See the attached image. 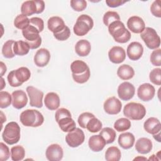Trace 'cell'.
I'll use <instances>...</instances> for the list:
<instances>
[{
	"mask_svg": "<svg viewBox=\"0 0 161 161\" xmlns=\"http://www.w3.org/2000/svg\"><path fill=\"white\" fill-rule=\"evenodd\" d=\"M45 155L47 158L50 161H59L63 157V149L58 144H52L47 147Z\"/></svg>",
	"mask_w": 161,
	"mask_h": 161,
	"instance_id": "5bb4252c",
	"label": "cell"
},
{
	"mask_svg": "<svg viewBox=\"0 0 161 161\" xmlns=\"http://www.w3.org/2000/svg\"><path fill=\"white\" fill-rule=\"evenodd\" d=\"M135 92L134 86L129 82L121 83L118 88V95L123 101H128L131 99Z\"/></svg>",
	"mask_w": 161,
	"mask_h": 161,
	"instance_id": "8fae6325",
	"label": "cell"
},
{
	"mask_svg": "<svg viewBox=\"0 0 161 161\" xmlns=\"http://www.w3.org/2000/svg\"><path fill=\"white\" fill-rule=\"evenodd\" d=\"M50 59V53L46 48H40L36 52L34 56V62L39 67L46 66Z\"/></svg>",
	"mask_w": 161,
	"mask_h": 161,
	"instance_id": "d6986e66",
	"label": "cell"
},
{
	"mask_svg": "<svg viewBox=\"0 0 161 161\" xmlns=\"http://www.w3.org/2000/svg\"><path fill=\"white\" fill-rule=\"evenodd\" d=\"M120 19L119 14L116 11H107L103 16V23L106 26H109L111 23Z\"/></svg>",
	"mask_w": 161,
	"mask_h": 161,
	"instance_id": "f35d334b",
	"label": "cell"
},
{
	"mask_svg": "<svg viewBox=\"0 0 161 161\" xmlns=\"http://www.w3.org/2000/svg\"><path fill=\"white\" fill-rule=\"evenodd\" d=\"M124 115L132 120H141L146 114L145 106L138 103H129L126 104L123 109Z\"/></svg>",
	"mask_w": 161,
	"mask_h": 161,
	"instance_id": "5b68a950",
	"label": "cell"
},
{
	"mask_svg": "<svg viewBox=\"0 0 161 161\" xmlns=\"http://www.w3.org/2000/svg\"><path fill=\"white\" fill-rule=\"evenodd\" d=\"M155 89L149 83H144L139 86L137 90L138 97L143 101H149L155 96Z\"/></svg>",
	"mask_w": 161,
	"mask_h": 161,
	"instance_id": "7c38bea8",
	"label": "cell"
},
{
	"mask_svg": "<svg viewBox=\"0 0 161 161\" xmlns=\"http://www.w3.org/2000/svg\"><path fill=\"white\" fill-rule=\"evenodd\" d=\"M150 62L155 66L161 65V49L157 48L153 50L150 55Z\"/></svg>",
	"mask_w": 161,
	"mask_h": 161,
	"instance_id": "7bdbcfd3",
	"label": "cell"
},
{
	"mask_svg": "<svg viewBox=\"0 0 161 161\" xmlns=\"http://www.w3.org/2000/svg\"><path fill=\"white\" fill-rule=\"evenodd\" d=\"M130 127L131 121L125 118H121L117 119L114 124V129L119 132L126 131L130 129Z\"/></svg>",
	"mask_w": 161,
	"mask_h": 161,
	"instance_id": "8d00e7d4",
	"label": "cell"
},
{
	"mask_svg": "<svg viewBox=\"0 0 161 161\" xmlns=\"http://www.w3.org/2000/svg\"><path fill=\"white\" fill-rule=\"evenodd\" d=\"M127 26L133 33H141L145 28V24L142 18L133 16L128 19Z\"/></svg>",
	"mask_w": 161,
	"mask_h": 161,
	"instance_id": "2e32d148",
	"label": "cell"
},
{
	"mask_svg": "<svg viewBox=\"0 0 161 161\" xmlns=\"http://www.w3.org/2000/svg\"><path fill=\"white\" fill-rule=\"evenodd\" d=\"M127 55L131 60H138L141 58L143 53V47L141 43L133 42L127 47Z\"/></svg>",
	"mask_w": 161,
	"mask_h": 161,
	"instance_id": "9a60e30c",
	"label": "cell"
},
{
	"mask_svg": "<svg viewBox=\"0 0 161 161\" xmlns=\"http://www.w3.org/2000/svg\"><path fill=\"white\" fill-rule=\"evenodd\" d=\"M54 37L60 41H64L67 40L70 36V30L68 26H66V27L61 31L53 34Z\"/></svg>",
	"mask_w": 161,
	"mask_h": 161,
	"instance_id": "bcb514c9",
	"label": "cell"
},
{
	"mask_svg": "<svg viewBox=\"0 0 161 161\" xmlns=\"http://www.w3.org/2000/svg\"><path fill=\"white\" fill-rule=\"evenodd\" d=\"M140 37L150 49H157L160 45V38L152 28H145L141 33Z\"/></svg>",
	"mask_w": 161,
	"mask_h": 161,
	"instance_id": "ba28073f",
	"label": "cell"
},
{
	"mask_svg": "<svg viewBox=\"0 0 161 161\" xmlns=\"http://www.w3.org/2000/svg\"><path fill=\"white\" fill-rule=\"evenodd\" d=\"M102 123L97 118L93 117L87 123L86 128L91 133H96L102 128Z\"/></svg>",
	"mask_w": 161,
	"mask_h": 161,
	"instance_id": "74e56055",
	"label": "cell"
},
{
	"mask_svg": "<svg viewBox=\"0 0 161 161\" xmlns=\"http://www.w3.org/2000/svg\"><path fill=\"white\" fill-rule=\"evenodd\" d=\"M126 2V1H122V0H106V4L111 8L118 7L123 4Z\"/></svg>",
	"mask_w": 161,
	"mask_h": 161,
	"instance_id": "f907efd6",
	"label": "cell"
},
{
	"mask_svg": "<svg viewBox=\"0 0 161 161\" xmlns=\"http://www.w3.org/2000/svg\"><path fill=\"white\" fill-rule=\"evenodd\" d=\"M38 30L33 26L29 25L22 30L23 37L28 44L30 49H36L42 44V38L39 35Z\"/></svg>",
	"mask_w": 161,
	"mask_h": 161,
	"instance_id": "52a82bcc",
	"label": "cell"
},
{
	"mask_svg": "<svg viewBox=\"0 0 161 161\" xmlns=\"http://www.w3.org/2000/svg\"><path fill=\"white\" fill-rule=\"evenodd\" d=\"M14 43V40H9L3 45L2 48V53L4 57L7 58H11L14 57L15 54L13 51Z\"/></svg>",
	"mask_w": 161,
	"mask_h": 161,
	"instance_id": "d590c367",
	"label": "cell"
},
{
	"mask_svg": "<svg viewBox=\"0 0 161 161\" xmlns=\"http://www.w3.org/2000/svg\"><path fill=\"white\" fill-rule=\"evenodd\" d=\"M152 142L147 138H139L135 144L136 150L142 154L148 153L152 149Z\"/></svg>",
	"mask_w": 161,
	"mask_h": 161,
	"instance_id": "cb8c5ba5",
	"label": "cell"
},
{
	"mask_svg": "<svg viewBox=\"0 0 161 161\" xmlns=\"http://www.w3.org/2000/svg\"><path fill=\"white\" fill-rule=\"evenodd\" d=\"M121 102L114 96L109 97L104 103V109L109 114H118L121 111Z\"/></svg>",
	"mask_w": 161,
	"mask_h": 161,
	"instance_id": "4fadbf2b",
	"label": "cell"
},
{
	"mask_svg": "<svg viewBox=\"0 0 161 161\" xmlns=\"http://www.w3.org/2000/svg\"><path fill=\"white\" fill-rule=\"evenodd\" d=\"M135 143V136L130 132L121 133L118 137V143L123 149H129L133 146Z\"/></svg>",
	"mask_w": 161,
	"mask_h": 161,
	"instance_id": "d4e9b609",
	"label": "cell"
},
{
	"mask_svg": "<svg viewBox=\"0 0 161 161\" xmlns=\"http://www.w3.org/2000/svg\"><path fill=\"white\" fill-rule=\"evenodd\" d=\"M10 156V152L8 146L4 143H0V160L5 161L7 160Z\"/></svg>",
	"mask_w": 161,
	"mask_h": 161,
	"instance_id": "c3c4849f",
	"label": "cell"
},
{
	"mask_svg": "<svg viewBox=\"0 0 161 161\" xmlns=\"http://www.w3.org/2000/svg\"><path fill=\"white\" fill-rule=\"evenodd\" d=\"M93 117H95L94 115L89 112L80 114L78 118V123L79 126L82 128H86L87 122Z\"/></svg>",
	"mask_w": 161,
	"mask_h": 161,
	"instance_id": "b9f144b4",
	"label": "cell"
},
{
	"mask_svg": "<svg viewBox=\"0 0 161 161\" xmlns=\"http://www.w3.org/2000/svg\"><path fill=\"white\" fill-rule=\"evenodd\" d=\"M140 159H141V160H147L146 158H144V157H140L135 158L134 160H140Z\"/></svg>",
	"mask_w": 161,
	"mask_h": 161,
	"instance_id": "11a10c76",
	"label": "cell"
},
{
	"mask_svg": "<svg viewBox=\"0 0 161 161\" xmlns=\"http://www.w3.org/2000/svg\"><path fill=\"white\" fill-rule=\"evenodd\" d=\"M19 119L24 126L31 127L40 126L44 121L42 114L36 109H26L23 111L20 114Z\"/></svg>",
	"mask_w": 161,
	"mask_h": 161,
	"instance_id": "7a4b0ae2",
	"label": "cell"
},
{
	"mask_svg": "<svg viewBox=\"0 0 161 161\" xmlns=\"http://www.w3.org/2000/svg\"><path fill=\"white\" fill-rule=\"evenodd\" d=\"M153 138L158 142H160V132H159L155 135H153Z\"/></svg>",
	"mask_w": 161,
	"mask_h": 161,
	"instance_id": "db71d44e",
	"label": "cell"
},
{
	"mask_svg": "<svg viewBox=\"0 0 161 161\" xmlns=\"http://www.w3.org/2000/svg\"><path fill=\"white\" fill-rule=\"evenodd\" d=\"M117 75L122 80H129L134 76L135 71L131 66L123 64L118 67Z\"/></svg>",
	"mask_w": 161,
	"mask_h": 161,
	"instance_id": "83f0119b",
	"label": "cell"
},
{
	"mask_svg": "<svg viewBox=\"0 0 161 161\" xmlns=\"http://www.w3.org/2000/svg\"><path fill=\"white\" fill-rule=\"evenodd\" d=\"M31 76L30 70L25 67H21L11 71L7 77L9 84L12 87H18L27 81Z\"/></svg>",
	"mask_w": 161,
	"mask_h": 161,
	"instance_id": "3957f363",
	"label": "cell"
},
{
	"mask_svg": "<svg viewBox=\"0 0 161 161\" xmlns=\"http://www.w3.org/2000/svg\"><path fill=\"white\" fill-rule=\"evenodd\" d=\"M143 127L145 130L152 135H155L161 130V124L160 121L154 117H151L147 119L144 124Z\"/></svg>",
	"mask_w": 161,
	"mask_h": 161,
	"instance_id": "ffe728a7",
	"label": "cell"
},
{
	"mask_svg": "<svg viewBox=\"0 0 161 161\" xmlns=\"http://www.w3.org/2000/svg\"><path fill=\"white\" fill-rule=\"evenodd\" d=\"M108 57L110 61L114 64H120L126 58L125 50L121 47H113L108 52Z\"/></svg>",
	"mask_w": 161,
	"mask_h": 161,
	"instance_id": "ac0fdd59",
	"label": "cell"
},
{
	"mask_svg": "<svg viewBox=\"0 0 161 161\" xmlns=\"http://www.w3.org/2000/svg\"><path fill=\"white\" fill-rule=\"evenodd\" d=\"M14 25L18 29L23 30L30 25V19L26 15L19 14L14 20Z\"/></svg>",
	"mask_w": 161,
	"mask_h": 161,
	"instance_id": "e575fe53",
	"label": "cell"
},
{
	"mask_svg": "<svg viewBox=\"0 0 161 161\" xmlns=\"http://www.w3.org/2000/svg\"><path fill=\"white\" fill-rule=\"evenodd\" d=\"M6 70H7V68H6V65L3 62H1V77L6 72Z\"/></svg>",
	"mask_w": 161,
	"mask_h": 161,
	"instance_id": "f5cc1de1",
	"label": "cell"
},
{
	"mask_svg": "<svg viewBox=\"0 0 161 161\" xmlns=\"http://www.w3.org/2000/svg\"><path fill=\"white\" fill-rule=\"evenodd\" d=\"M121 157V151L116 147H109L105 153V159L107 161H119Z\"/></svg>",
	"mask_w": 161,
	"mask_h": 161,
	"instance_id": "1f68e13d",
	"label": "cell"
},
{
	"mask_svg": "<svg viewBox=\"0 0 161 161\" xmlns=\"http://www.w3.org/2000/svg\"><path fill=\"white\" fill-rule=\"evenodd\" d=\"M94 22L91 16L87 14L79 16L74 26V33L75 35L82 36L86 35L93 27Z\"/></svg>",
	"mask_w": 161,
	"mask_h": 161,
	"instance_id": "8992f818",
	"label": "cell"
},
{
	"mask_svg": "<svg viewBox=\"0 0 161 161\" xmlns=\"http://www.w3.org/2000/svg\"><path fill=\"white\" fill-rule=\"evenodd\" d=\"M150 11L152 14L156 17H161V7H160V1H155L150 6Z\"/></svg>",
	"mask_w": 161,
	"mask_h": 161,
	"instance_id": "681fc988",
	"label": "cell"
},
{
	"mask_svg": "<svg viewBox=\"0 0 161 161\" xmlns=\"http://www.w3.org/2000/svg\"><path fill=\"white\" fill-rule=\"evenodd\" d=\"M12 104L16 109H19L24 108L28 103V97L22 90H16L12 93Z\"/></svg>",
	"mask_w": 161,
	"mask_h": 161,
	"instance_id": "e0dca14e",
	"label": "cell"
},
{
	"mask_svg": "<svg viewBox=\"0 0 161 161\" xmlns=\"http://www.w3.org/2000/svg\"><path fill=\"white\" fill-rule=\"evenodd\" d=\"M30 25L35 26L39 32H42L44 28L43 20L38 17H33L30 19Z\"/></svg>",
	"mask_w": 161,
	"mask_h": 161,
	"instance_id": "7dc6e473",
	"label": "cell"
},
{
	"mask_svg": "<svg viewBox=\"0 0 161 161\" xmlns=\"http://www.w3.org/2000/svg\"><path fill=\"white\" fill-rule=\"evenodd\" d=\"M47 25L48 28L53 34L62 31L66 27L64 20L59 16H52L48 20Z\"/></svg>",
	"mask_w": 161,
	"mask_h": 161,
	"instance_id": "44dd1931",
	"label": "cell"
},
{
	"mask_svg": "<svg viewBox=\"0 0 161 161\" xmlns=\"http://www.w3.org/2000/svg\"><path fill=\"white\" fill-rule=\"evenodd\" d=\"M150 81L156 85H161V69L160 68H156L153 69L149 75Z\"/></svg>",
	"mask_w": 161,
	"mask_h": 161,
	"instance_id": "60d3db41",
	"label": "cell"
},
{
	"mask_svg": "<svg viewBox=\"0 0 161 161\" xmlns=\"http://www.w3.org/2000/svg\"><path fill=\"white\" fill-rule=\"evenodd\" d=\"M21 13L27 16L37 13V6L35 0L25 1L21 7Z\"/></svg>",
	"mask_w": 161,
	"mask_h": 161,
	"instance_id": "f1b7e54d",
	"label": "cell"
},
{
	"mask_svg": "<svg viewBox=\"0 0 161 161\" xmlns=\"http://www.w3.org/2000/svg\"><path fill=\"white\" fill-rule=\"evenodd\" d=\"M11 95L6 91L0 92V107L1 108H6L10 106L12 102Z\"/></svg>",
	"mask_w": 161,
	"mask_h": 161,
	"instance_id": "ab89813d",
	"label": "cell"
},
{
	"mask_svg": "<svg viewBox=\"0 0 161 161\" xmlns=\"http://www.w3.org/2000/svg\"><path fill=\"white\" fill-rule=\"evenodd\" d=\"M3 140L8 145L18 143L20 139V127L16 122L8 123L2 133Z\"/></svg>",
	"mask_w": 161,
	"mask_h": 161,
	"instance_id": "277c9868",
	"label": "cell"
},
{
	"mask_svg": "<svg viewBox=\"0 0 161 161\" xmlns=\"http://www.w3.org/2000/svg\"><path fill=\"white\" fill-rule=\"evenodd\" d=\"M30 47L28 44L24 41L19 40L14 42L13 45V51L15 55H25L30 50Z\"/></svg>",
	"mask_w": 161,
	"mask_h": 161,
	"instance_id": "4dcf8cb0",
	"label": "cell"
},
{
	"mask_svg": "<svg viewBox=\"0 0 161 161\" xmlns=\"http://www.w3.org/2000/svg\"><path fill=\"white\" fill-rule=\"evenodd\" d=\"M44 103L45 106L50 110H55L60 106V97L55 92H50L46 94Z\"/></svg>",
	"mask_w": 161,
	"mask_h": 161,
	"instance_id": "603a6c76",
	"label": "cell"
},
{
	"mask_svg": "<svg viewBox=\"0 0 161 161\" xmlns=\"http://www.w3.org/2000/svg\"><path fill=\"white\" fill-rule=\"evenodd\" d=\"M108 31L118 43H125L131 38L130 32L125 28L124 23L119 20L111 23L108 26Z\"/></svg>",
	"mask_w": 161,
	"mask_h": 161,
	"instance_id": "6da1fadb",
	"label": "cell"
},
{
	"mask_svg": "<svg viewBox=\"0 0 161 161\" xmlns=\"http://www.w3.org/2000/svg\"><path fill=\"white\" fill-rule=\"evenodd\" d=\"M99 135L104 138L106 144L113 143L116 138V131L111 128L105 127L103 128Z\"/></svg>",
	"mask_w": 161,
	"mask_h": 161,
	"instance_id": "d6a6232c",
	"label": "cell"
},
{
	"mask_svg": "<svg viewBox=\"0 0 161 161\" xmlns=\"http://www.w3.org/2000/svg\"><path fill=\"white\" fill-rule=\"evenodd\" d=\"M36 6H37V13H42L45 9V3L42 0H35Z\"/></svg>",
	"mask_w": 161,
	"mask_h": 161,
	"instance_id": "816d5d0a",
	"label": "cell"
},
{
	"mask_svg": "<svg viewBox=\"0 0 161 161\" xmlns=\"http://www.w3.org/2000/svg\"><path fill=\"white\" fill-rule=\"evenodd\" d=\"M90 75H91L90 69H88L86 72L80 75H75L72 74V78L75 82L79 84H83L86 82L88 80V79L90 77Z\"/></svg>",
	"mask_w": 161,
	"mask_h": 161,
	"instance_id": "f6af8a7d",
	"label": "cell"
},
{
	"mask_svg": "<svg viewBox=\"0 0 161 161\" xmlns=\"http://www.w3.org/2000/svg\"><path fill=\"white\" fill-rule=\"evenodd\" d=\"M59 127L64 132H70L76 128V125L74 120L71 116H65L60 118L58 121Z\"/></svg>",
	"mask_w": 161,
	"mask_h": 161,
	"instance_id": "4316f807",
	"label": "cell"
},
{
	"mask_svg": "<svg viewBox=\"0 0 161 161\" xmlns=\"http://www.w3.org/2000/svg\"><path fill=\"white\" fill-rule=\"evenodd\" d=\"M70 6L75 11H82L87 7V2L84 0H71Z\"/></svg>",
	"mask_w": 161,
	"mask_h": 161,
	"instance_id": "ee69618b",
	"label": "cell"
},
{
	"mask_svg": "<svg viewBox=\"0 0 161 161\" xmlns=\"http://www.w3.org/2000/svg\"><path fill=\"white\" fill-rule=\"evenodd\" d=\"M25 156V150L22 146L16 145L11 148V157L13 161L22 160Z\"/></svg>",
	"mask_w": 161,
	"mask_h": 161,
	"instance_id": "836d02e7",
	"label": "cell"
},
{
	"mask_svg": "<svg viewBox=\"0 0 161 161\" xmlns=\"http://www.w3.org/2000/svg\"><path fill=\"white\" fill-rule=\"evenodd\" d=\"M85 135L82 130L75 128L74 130L68 133L65 136V141L69 146L72 148L77 147L83 143Z\"/></svg>",
	"mask_w": 161,
	"mask_h": 161,
	"instance_id": "9c48e42d",
	"label": "cell"
},
{
	"mask_svg": "<svg viewBox=\"0 0 161 161\" xmlns=\"http://www.w3.org/2000/svg\"><path fill=\"white\" fill-rule=\"evenodd\" d=\"M91 43L86 40H80L75 45V51L76 53L80 57L88 55L91 52Z\"/></svg>",
	"mask_w": 161,
	"mask_h": 161,
	"instance_id": "484cf974",
	"label": "cell"
},
{
	"mask_svg": "<svg viewBox=\"0 0 161 161\" xmlns=\"http://www.w3.org/2000/svg\"><path fill=\"white\" fill-rule=\"evenodd\" d=\"M26 92L30 97V105L38 108H42L43 106V92L33 86L27 87Z\"/></svg>",
	"mask_w": 161,
	"mask_h": 161,
	"instance_id": "30bf717a",
	"label": "cell"
},
{
	"mask_svg": "<svg viewBox=\"0 0 161 161\" xmlns=\"http://www.w3.org/2000/svg\"><path fill=\"white\" fill-rule=\"evenodd\" d=\"M70 69L73 74L80 75L86 72L89 68L86 62L80 60H77L71 64Z\"/></svg>",
	"mask_w": 161,
	"mask_h": 161,
	"instance_id": "f546056e",
	"label": "cell"
},
{
	"mask_svg": "<svg viewBox=\"0 0 161 161\" xmlns=\"http://www.w3.org/2000/svg\"><path fill=\"white\" fill-rule=\"evenodd\" d=\"M106 143L100 135L91 136L88 142V145L91 150L93 152H100L105 147Z\"/></svg>",
	"mask_w": 161,
	"mask_h": 161,
	"instance_id": "7402d4cb",
	"label": "cell"
}]
</instances>
